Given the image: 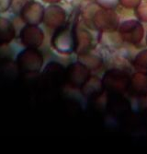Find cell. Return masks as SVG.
<instances>
[{
    "mask_svg": "<svg viewBox=\"0 0 147 154\" xmlns=\"http://www.w3.org/2000/svg\"><path fill=\"white\" fill-rule=\"evenodd\" d=\"M43 66V57L41 53L34 48H28L22 51L17 57V68L23 74L39 71Z\"/></svg>",
    "mask_w": 147,
    "mask_h": 154,
    "instance_id": "obj_1",
    "label": "cell"
},
{
    "mask_svg": "<svg viewBox=\"0 0 147 154\" xmlns=\"http://www.w3.org/2000/svg\"><path fill=\"white\" fill-rule=\"evenodd\" d=\"M20 39L24 45L30 48H36L43 43V34L38 27L29 24L22 29L20 32Z\"/></svg>",
    "mask_w": 147,
    "mask_h": 154,
    "instance_id": "obj_2",
    "label": "cell"
},
{
    "mask_svg": "<svg viewBox=\"0 0 147 154\" xmlns=\"http://www.w3.org/2000/svg\"><path fill=\"white\" fill-rule=\"evenodd\" d=\"M20 11L22 20L31 25L39 24L43 18V8L36 2L27 3Z\"/></svg>",
    "mask_w": 147,
    "mask_h": 154,
    "instance_id": "obj_3",
    "label": "cell"
},
{
    "mask_svg": "<svg viewBox=\"0 0 147 154\" xmlns=\"http://www.w3.org/2000/svg\"><path fill=\"white\" fill-rule=\"evenodd\" d=\"M15 37V29L12 23L5 19L0 17V45H6Z\"/></svg>",
    "mask_w": 147,
    "mask_h": 154,
    "instance_id": "obj_4",
    "label": "cell"
},
{
    "mask_svg": "<svg viewBox=\"0 0 147 154\" xmlns=\"http://www.w3.org/2000/svg\"><path fill=\"white\" fill-rule=\"evenodd\" d=\"M29 3L28 0H12V7L14 9H22V8Z\"/></svg>",
    "mask_w": 147,
    "mask_h": 154,
    "instance_id": "obj_5",
    "label": "cell"
},
{
    "mask_svg": "<svg viewBox=\"0 0 147 154\" xmlns=\"http://www.w3.org/2000/svg\"><path fill=\"white\" fill-rule=\"evenodd\" d=\"M12 5V0H0V13L6 12Z\"/></svg>",
    "mask_w": 147,
    "mask_h": 154,
    "instance_id": "obj_6",
    "label": "cell"
},
{
    "mask_svg": "<svg viewBox=\"0 0 147 154\" xmlns=\"http://www.w3.org/2000/svg\"><path fill=\"white\" fill-rule=\"evenodd\" d=\"M45 1H48V2H51V1H55V0H45Z\"/></svg>",
    "mask_w": 147,
    "mask_h": 154,
    "instance_id": "obj_7",
    "label": "cell"
}]
</instances>
